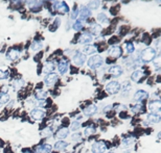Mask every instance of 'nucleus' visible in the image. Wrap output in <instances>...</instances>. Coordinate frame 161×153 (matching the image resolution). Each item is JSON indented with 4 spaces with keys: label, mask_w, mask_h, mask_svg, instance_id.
Masks as SVG:
<instances>
[{
    "label": "nucleus",
    "mask_w": 161,
    "mask_h": 153,
    "mask_svg": "<svg viewBox=\"0 0 161 153\" xmlns=\"http://www.w3.org/2000/svg\"><path fill=\"white\" fill-rule=\"evenodd\" d=\"M95 50H96L95 47H94V46H91V45H86L83 49L85 54H93V53L95 52Z\"/></svg>",
    "instance_id": "nucleus-20"
},
{
    "label": "nucleus",
    "mask_w": 161,
    "mask_h": 153,
    "mask_svg": "<svg viewBox=\"0 0 161 153\" xmlns=\"http://www.w3.org/2000/svg\"><path fill=\"white\" fill-rule=\"evenodd\" d=\"M67 69H68V62L64 59V61H62V62L59 64V72H60L61 74H65Z\"/></svg>",
    "instance_id": "nucleus-17"
},
{
    "label": "nucleus",
    "mask_w": 161,
    "mask_h": 153,
    "mask_svg": "<svg viewBox=\"0 0 161 153\" xmlns=\"http://www.w3.org/2000/svg\"><path fill=\"white\" fill-rule=\"evenodd\" d=\"M111 109H112V105H108V106H106V107L104 108V112H110Z\"/></svg>",
    "instance_id": "nucleus-45"
},
{
    "label": "nucleus",
    "mask_w": 161,
    "mask_h": 153,
    "mask_svg": "<svg viewBox=\"0 0 161 153\" xmlns=\"http://www.w3.org/2000/svg\"><path fill=\"white\" fill-rule=\"evenodd\" d=\"M107 149L108 146L105 142H96L92 145V148H91L93 153H104L107 151Z\"/></svg>",
    "instance_id": "nucleus-3"
},
{
    "label": "nucleus",
    "mask_w": 161,
    "mask_h": 153,
    "mask_svg": "<svg viewBox=\"0 0 161 153\" xmlns=\"http://www.w3.org/2000/svg\"><path fill=\"white\" fill-rule=\"evenodd\" d=\"M142 39H143L142 41L144 42L146 45H149L150 43H151V37H150L148 33H144V35H143V37H142Z\"/></svg>",
    "instance_id": "nucleus-37"
},
{
    "label": "nucleus",
    "mask_w": 161,
    "mask_h": 153,
    "mask_svg": "<svg viewBox=\"0 0 161 153\" xmlns=\"http://www.w3.org/2000/svg\"><path fill=\"white\" fill-rule=\"evenodd\" d=\"M42 55H43V52H40L38 55H37V57H35V61H39V59H41Z\"/></svg>",
    "instance_id": "nucleus-46"
},
{
    "label": "nucleus",
    "mask_w": 161,
    "mask_h": 153,
    "mask_svg": "<svg viewBox=\"0 0 161 153\" xmlns=\"http://www.w3.org/2000/svg\"><path fill=\"white\" fill-rule=\"evenodd\" d=\"M118 33H119L120 35H125L127 33H129V27L123 25V26H120L119 27V30H118Z\"/></svg>",
    "instance_id": "nucleus-32"
},
{
    "label": "nucleus",
    "mask_w": 161,
    "mask_h": 153,
    "mask_svg": "<svg viewBox=\"0 0 161 153\" xmlns=\"http://www.w3.org/2000/svg\"><path fill=\"white\" fill-rule=\"evenodd\" d=\"M85 59H86V56H85V54H83V53L80 52H76L74 54V56H73V63H74L76 66H82L85 63Z\"/></svg>",
    "instance_id": "nucleus-9"
},
{
    "label": "nucleus",
    "mask_w": 161,
    "mask_h": 153,
    "mask_svg": "<svg viewBox=\"0 0 161 153\" xmlns=\"http://www.w3.org/2000/svg\"><path fill=\"white\" fill-rule=\"evenodd\" d=\"M30 116H32V118H33L34 120L40 121L44 118L45 112L42 108H40V107H38V108H34L33 110H32V112H30Z\"/></svg>",
    "instance_id": "nucleus-5"
},
{
    "label": "nucleus",
    "mask_w": 161,
    "mask_h": 153,
    "mask_svg": "<svg viewBox=\"0 0 161 153\" xmlns=\"http://www.w3.org/2000/svg\"><path fill=\"white\" fill-rule=\"evenodd\" d=\"M97 19H99V21L101 22V23H106V24L109 23V20H108L107 16L105 15V14H103V13L99 14V17H97Z\"/></svg>",
    "instance_id": "nucleus-26"
},
{
    "label": "nucleus",
    "mask_w": 161,
    "mask_h": 153,
    "mask_svg": "<svg viewBox=\"0 0 161 153\" xmlns=\"http://www.w3.org/2000/svg\"><path fill=\"white\" fill-rule=\"evenodd\" d=\"M104 63V59L103 57L99 55H93L91 56L88 61V66H89L91 69H97L99 68Z\"/></svg>",
    "instance_id": "nucleus-2"
},
{
    "label": "nucleus",
    "mask_w": 161,
    "mask_h": 153,
    "mask_svg": "<svg viewBox=\"0 0 161 153\" xmlns=\"http://www.w3.org/2000/svg\"><path fill=\"white\" fill-rule=\"evenodd\" d=\"M67 146H68V144L64 141H58L57 143L54 144V148H56L57 150H63V149H65Z\"/></svg>",
    "instance_id": "nucleus-21"
},
{
    "label": "nucleus",
    "mask_w": 161,
    "mask_h": 153,
    "mask_svg": "<svg viewBox=\"0 0 161 153\" xmlns=\"http://www.w3.org/2000/svg\"><path fill=\"white\" fill-rule=\"evenodd\" d=\"M54 64L52 63H47L46 65L44 66V68H43V71H44L45 73H51L52 71H54Z\"/></svg>",
    "instance_id": "nucleus-22"
},
{
    "label": "nucleus",
    "mask_w": 161,
    "mask_h": 153,
    "mask_svg": "<svg viewBox=\"0 0 161 153\" xmlns=\"http://www.w3.org/2000/svg\"><path fill=\"white\" fill-rule=\"evenodd\" d=\"M24 84V81L22 79H20V80H16L15 82H14V85H15V88H21L22 85Z\"/></svg>",
    "instance_id": "nucleus-40"
},
{
    "label": "nucleus",
    "mask_w": 161,
    "mask_h": 153,
    "mask_svg": "<svg viewBox=\"0 0 161 153\" xmlns=\"http://www.w3.org/2000/svg\"><path fill=\"white\" fill-rule=\"evenodd\" d=\"M58 80V75L54 73H49L47 76L45 77L44 79V82L45 84L47 85V86H51V85H54L56 83V81Z\"/></svg>",
    "instance_id": "nucleus-8"
},
{
    "label": "nucleus",
    "mask_w": 161,
    "mask_h": 153,
    "mask_svg": "<svg viewBox=\"0 0 161 153\" xmlns=\"http://www.w3.org/2000/svg\"><path fill=\"white\" fill-rule=\"evenodd\" d=\"M120 84L117 81H110V82L108 83L107 85H106V91L109 93V94H117L118 92H119L120 90Z\"/></svg>",
    "instance_id": "nucleus-4"
},
{
    "label": "nucleus",
    "mask_w": 161,
    "mask_h": 153,
    "mask_svg": "<svg viewBox=\"0 0 161 153\" xmlns=\"http://www.w3.org/2000/svg\"><path fill=\"white\" fill-rule=\"evenodd\" d=\"M96 112H97V107H96L95 105L91 104V105L87 106L86 108H85V110H84V114H85L86 116H92V115H94Z\"/></svg>",
    "instance_id": "nucleus-14"
},
{
    "label": "nucleus",
    "mask_w": 161,
    "mask_h": 153,
    "mask_svg": "<svg viewBox=\"0 0 161 153\" xmlns=\"http://www.w3.org/2000/svg\"><path fill=\"white\" fill-rule=\"evenodd\" d=\"M61 7H60V11L62 13H69V6L67 5V3L65 1H62L61 2Z\"/></svg>",
    "instance_id": "nucleus-30"
},
{
    "label": "nucleus",
    "mask_w": 161,
    "mask_h": 153,
    "mask_svg": "<svg viewBox=\"0 0 161 153\" xmlns=\"http://www.w3.org/2000/svg\"><path fill=\"white\" fill-rule=\"evenodd\" d=\"M80 43H89L91 42V37L89 35H84L82 38H80Z\"/></svg>",
    "instance_id": "nucleus-33"
},
{
    "label": "nucleus",
    "mask_w": 161,
    "mask_h": 153,
    "mask_svg": "<svg viewBox=\"0 0 161 153\" xmlns=\"http://www.w3.org/2000/svg\"><path fill=\"white\" fill-rule=\"evenodd\" d=\"M60 22H61V20L59 19V18H57V19H56V21L54 22V25L49 26V30H50V31H54V30L58 28V26L60 25Z\"/></svg>",
    "instance_id": "nucleus-29"
},
{
    "label": "nucleus",
    "mask_w": 161,
    "mask_h": 153,
    "mask_svg": "<svg viewBox=\"0 0 161 153\" xmlns=\"http://www.w3.org/2000/svg\"><path fill=\"white\" fill-rule=\"evenodd\" d=\"M78 9H76V5H74L73 13H72V15H71V19H75V18L78 17Z\"/></svg>",
    "instance_id": "nucleus-43"
},
{
    "label": "nucleus",
    "mask_w": 161,
    "mask_h": 153,
    "mask_svg": "<svg viewBox=\"0 0 161 153\" xmlns=\"http://www.w3.org/2000/svg\"><path fill=\"white\" fill-rule=\"evenodd\" d=\"M148 97H149V94H148L146 91H142V90L137 91L134 95V99L136 101H142V100H144V99H146Z\"/></svg>",
    "instance_id": "nucleus-11"
},
{
    "label": "nucleus",
    "mask_w": 161,
    "mask_h": 153,
    "mask_svg": "<svg viewBox=\"0 0 161 153\" xmlns=\"http://www.w3.org/2000/svg\"><path fill=\"white\" fill-rule=\"evenodd\" d=\"M71 140H72V141H80V133H74V134L71 136Z\"/></svg>",
    "instance_id": "nucleus-44"
},
{
    "label": "nucleus",
    "mask_w": 161,
    "mask_h": 153,
    "mask_svg": "<svg viewBox=\"0 0 161 153\" xmlns=\"http://www.w3.org/2000/svg\"><path fill=\"white\" fill-rule=\"evenodd\" d=\"M23 153H32V152H30V151H24Z\"/></svg>",
    "instance_id": "nucleus-49"
},
{
    "label": "nucleus",
    "mask_w": 161,
    "mask_h": 153,
    "mask_svg": "<svg viewBox=\"0 0 161 153\" xmlns=\"http://www.w3.org/2000/svg\"><path fill=\"white\" fill-rule=\"evenodd\" d=\"M109 73L113 76H119L122 74V69L120 66H113L109 69Z\"/></svg>",
    "instance_id": "nucleus-12"
},
{
    "label": "nucleus",
    "mask_w": 161,
    "mask_h": 153,
    "mask_svg": "<svg viewBox=\"0 0 161 153\" xmlns=\"http://www.w3.org/2000/svg\"><path fill=\"white\" fill-rule=\"evenodd\" d=\"M109 55L110 57H114V59L120 57L122 55V49L119 46H113L109 49Z\"/></svg>",
    "instance_id": "nucleus-7"
},
{
    "label": "nucleus",
    "mask_w": 161,
    "mask_h": 153,
    "mask_svg": "<svg viewBox=\"0 0 161 153\" xmlns=\"http://www.w3.org/2000/svg\"><path fill=\"white\" fill-rule=\"evenodd\" d=\"M13 1H15V2H20L21 0H13Z\"/></svg>",
    "instance_id": "nucleus-48"
},
{
    "label": "nucleus",
    "mask_w": 161,
    "mask_h": 153,
    "mask_svg": "<svg viewBox=\"0 0 161 153\" xmlns=\"http://www.w3.org/2000/svg\"><path fill=\"white\" fill-rule=\"evenodd\" d=\"M119 41L120 40L118 37H112V38H110V40L108 41V43H109L110 45H113V44H117Z\"/></svg>",
    "instance_id": "nucleus-35"
},
{
    "label": "nucleus",
    "mask_w": 161,
    "mask_h": 153,
    "mask_svg": "<svg viewBox=\"0 0 161 153\" xmlns=\"http://www.w3.org/2000/svg\"><path fill=\"white\" fill-rule=\"evenodd\" d=\"M119 9H120L119 5H115V6H113V7H111V9H110V13L113 16H115L117 14V12L119 11Z\"/></svg>",
    "instance_id": "nucleus-38"
},
{
    "label": "nucleus",
    "mask_w": 161,
    "mask_h": 153,
    "mask_svg": "<svg viewBox=\"0 0 161 153\" xmlns=\"http://www.w3.org/2000/svg\"><path fill=\"white\" fill-rule=\"evenodd\" d=\"M160 120L161 118L158 114H150V115H148V121L150 123H159Z\"/></svg>",
    "instance_id": "nucleus-15"
},
{
    "label": "nucleus",
    "mask_w": 161,
    "mask_h": 153,
    "mask_svg": "<svg viewBox=\"0 0 161 153\" xmlns=\"http://www.w3.org/2000/svg\"><path fill=\"white\" fill-rule=\"evenodd\" d=\"M155 56H156V51L153 48H146L141 53V59L146 63H149L151 61H153V59H155Z\"/></svg>",
    "instance_id": "nucleus-1"
},
{
    "label": "nucleus",
    "mask_w": 161,
    "mask_h": 153,
    "mask_svg": "<svg viewBox=\"0 0 161 153\" xmlns=\"http://www.w3.org/2000/svg\"><path fill=\"white\" fill-rule=\"evenodd\" d=\"M9 77V72L7 71L0 70V79H6Z\"/></svg>",
    "instance_id": "nucleus-36"
},
{
    "label": "nucleus",
    "mask_w": 161,
    "mask_h": 153,
    "mask_svg": "<svg viewBox=\"0 0 161 153\" xmlns=\"http://www.w3.org/2000/svg\"><path fill=\"white\" fill-rule=\"evenodd\" d=\"M125 50H127V52L128 53H133L135 50V48H134V45L132 44V43H125Z\"/></svg>",
    "instance_id": "nucleus-28"
},
{
    "label": "nucleus",
    "mask_w": 161,
    "mask_h": 153,
    "mask_svg": "<svg viewBox=\"0 0 161 153\" xmlns=\"http://www.w3.org/2000/svg\"><path fill=\"white\" fill-rule=\"evenodd\" d=\"M159 61H160V57H157V59H155V66L156 67H159Z\"/></svg>",
    "instance_id": "nucleus-47"
},
{
    "label": "nucleus",
    "mask_w": 161,
    "mask_h": 153,
    "mask_svg": "<svg viewBox=\"0 0 161 153\" xmlns=\"http://www.w3.org/2000/svg\"><path fill=\"white\" fill-rule=\"evenodd\" d=\"M143 76V72L142 71H140V70H136V71H134L133 73H132V75H131V78H132V80L133 81H139V80L141 79V77Z\"/></svg>",
    "instance_id": "nucleus-16"
},
{
    "label": "nucleus",
    "mask_w": 161,
    "mask_h": 153,
    "mask_svg": "<svg viewBox=\"0 0 161 153\" xmlns=\"http://www.w3.org/2000/svg\"><path fill=\"white\" fill-rule=\"evenodd\" d=\"M19 57V52L18 51L14 50V49H11V50L7 52V59H12V61H15Z\"/></svg>",
    "instance_id": "nucleus-19"
},
{
    "label": "nucleus",
    "mask_w": 161,
    "mask_h": 153,
    "mask_svg": "<svg viewBox=\"0 0 161 153\" xmlns=\"http://www.w3.org/2000/svg\"><path fill=\"white\" fill-rule=\"evenodd\" d=\"M35 97L38 99V100H44L45 98L47 97V93L44 92L43 90H39L35 93Z\"/></svg>",
    "instance_id": "nucleus-18"
},
{
    "label": "nucleus",
    "mask_w": 161,
    "mask_h": 153,
    "mask_svg": "<svg viewBox=\"0 0 161 153\" xmlns=\"http://www.w3.org/2000/svg\"><path fill=\"white\" fill-rule=\"evenodd\" d=\"M73 29L75 31H80V29H83V25H82V22L80 20L75 21V23L73 24Z\"/></svg>",
    "instance_id": "nucleus-31"
},
{
    "label": "nucleus",
    "mask_w": 161,
    "mask_h": 153,
    "mask_svg": "<svg viewBox=\"0 0 161 153\" xmlns=\"http://www.w3.org/2000/svg\"><path fill=\"white\" fill-rule=\"evenodd\" d=\"M91 16V12L88 7H82L80 9V20H88V18H90Z\"/></svg>",
    "instance_id": "nucleus-13"
},
{
    "label": "nucleus",
    "mask_w": 161,
    "mask_h": 153,
    "mask_svg": "<svg viewBox=\"0 0 161 153\" xmlns=\"http://www.w3.org/2000/svg\"><path fill=\"white\" fill-rule=\"evenodd\" d=\"M69 134V129L67 128V127H62V128H60V129L58 130L57 132V138L60 140V141H62V140H64L65 138H67Z\"/></svg>",
    "instance_id": "nucleus-10"
},
{
    "label": "nucleus",
    "mask_w": 161,
    "mask_h": 153,
    "mask_svg": "<svg viewBox=\"0 0 161 153\" xmlns=\"http://www.w3.org/2000/svg\"><path fill=\"white\" fill-rule=\"evenodd\" d=\"M130 88H131V84H130L129 81L123 82V84H122V90H123V91H127V90H130Z\"/></svg>",
    "instance_id": "nucleus-42"
},
{
    "label": "nucleus",
    "mask_w": 161,
    "mask_h": 153,
    "mask_svg": "<svg viewBox=\"0 0 161 153\" xmlns=\"http://www.w3.org/2000/svg\"><path fill=\"white\" fill-rule=\"evenodd\" d=\"M52 128L51 127H46V128H44V130L42 131V136H49L52 134Z\"/></svg>",
    "instance_id": "nucleus-27"
},
{
    "label": "nucleus",
    "mask_w": 161,
    "mask_h": 153,
    "mask_svg": "<svg viewBox=\"0 0 161 153\" xmlns=\"http://www.w3.org/2000/svg\"><path fill=\"white\" fill-rule=\"evenodd\" d=\"M143 105L142 104H140V103H137L136 105H134V106H132V108H131V110L133 112H136V114H138V112H142L143 110Z\"/></svg>",
    "instance_id": "nucleus-23"
},
{
    "label": "nucleus",
    "mask_w": 161,
    "mask_h": 153,
    "mask_svg": "<svg viewBox=\"0 0 161 153\" xmlns=\"http://www.w3.org/2000/svg\"><path fill=\"white\" fill-rule=\"evenodd\" d=\"M149 109L152 114H158L161 109V102L159 100H152L149 104Z\"/></svg>",
    "instance_id": "nucleus-6"
},
{
    "label": "nucleus",
    "mask_w": 161,
    "mask_h": 153,
    "mask_svg": "<svg viewBox=\"0 0 161 153\" xmlns=\"http://www.w3.org/2000/svg\"><path fill=\"white\" fill-rule=\"evenodd\" d=\"M101 31V25H99V24H94V26H93V28H92V33H94V35H97V33H99Z\"/></svg>",
    "instance_id": "nucleus-34"
},
{
    "label": "nucleus",
    "mask_w": 161,
    "mask_h": 153,
    "mask_svg": "<svg viewBox=\"0 0 161 153\" xmlns=\"http://www.w3.org/2000/svg\"><path fill=\"white\" fill-rule=\"evenodd\" d=\"M40 48H42V45L40 44L39 42H36V43H35V44H33V46H32V49H33L34 51L39 50Z\"/></svg>",
    "instance_id": "nucleus-39"
},
{
    "label": "nucleus",
    "mask_w": 161,
    "mask_h": 153,
    "mask_svg": "<svg viewBox=\"0 0 161 153\" xmlns=\"http://www.w3.org/2000/svg\"><path fill=\"white\" fill-rule=\"evenodd\" d=\"M94 132H95V128H94L93 126L86 127V129H85V131H84V133H85V136H92Z\"/></svg>",
    "instance_id": "nucleus-25"
},
{
    "label": "nucleus",
    "mask_w": 161,
    "mask_h": 153,
    "mask_svg": "<svg viewBox=\"0 0 161 153\" xmlns=\"http://www.w3.org/2000/svg\"><path fill=\"white\" fill-rule=\"evenodd\" d=\"M78 128H80V123H78V121H74V122L71 124V129L72 130H78Z\"/></svg>",
    "instance_id": "nucleus-41"
},
{
    "label": "nucleus",
    "mask_w": 161,
    "mask_h": 153,
    "mask_svg": "<svg viewBox=\"0 0 161 153\" xmlns=\"http://www.w3.org/2000/svg\"><path fill=\"white\" fill-rule=\"evenodd\" d=\"M99 4H101L99 0H91V1L89 2V4H88V6H89L90 9H96L99 6Z\"/></svg>",
    "instance_id": "nucleus-24"
}]
</instances>
